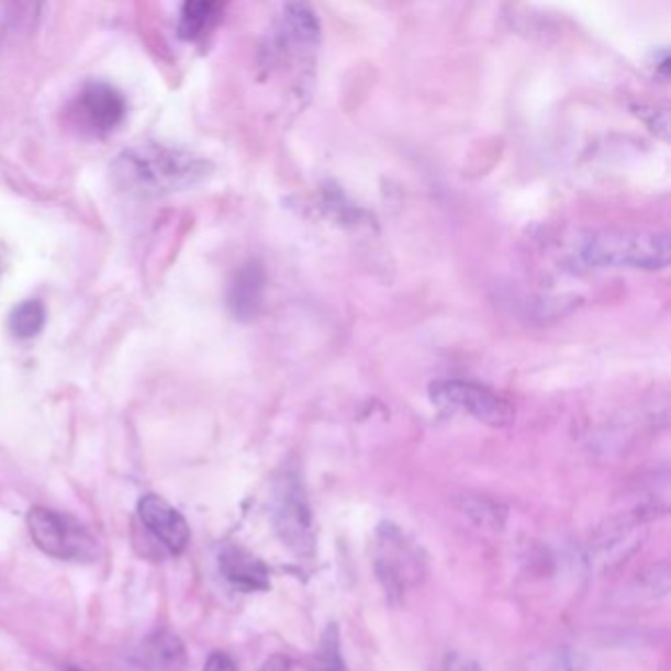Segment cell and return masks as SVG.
<instances>
[{
    "mask_svg": "<svg viewBox=\"0 0 671 671\" xmlns=\"http://www.w3.org/2000/svg\"><path fill=\"white\" fill-rule=\"evenodd\" d=\"M270 516L286 548L300 558H312L315 549L312 506L298 474L278 477L270 496Z\"/></svg>",
    "mask_w": 671,
    "mask_h": 671,
    "instance_id": "cell-4",
    "label": "cell"
},
{
    "mask_svg": "<svg viewBox=\"0 0 671 671\" xmlns=\"http://www.w3.org/2000/svg\"><path fill=\"white\" fill-rule=\"evenodd\" d=\"M258 671H292V662L284 653L270 656Z\"/></svg>",
    "mask_w": 671,
    "mask_h": 671,
    "instance_id": "cell-20",
    "label": "cell"
},
{
    "mask_svg": "<svg viewBox=\"0 0 671 671\" xmlns=\"http://www.w3.org/2000/svg\"><path fill=\"white\" fill-rule=\"evenodd\" d=\"M577 256L589 266L663 270L670 265V237L652 228H596L579 238Z\"/></svg>",
    "mask_w": 671,
    "mask_h": 671,
    "instance_id": "cell-2",
    "label": "cell"
},
{
    "mask_svg": "<svg viewBox=\"0 0 671 671\" xmlns=\"http://www.w3.org/2000/svg\"><path fill=\"white\" fill-rule=\"evenodd\" d=\"M7 24H9V22H7V16L0 14V40L4 36V32H7Z\"/></svg>",
    "mask_w": 671,
    "mask_h": 671,
    "instance_id": "cell-21",
    "label": "cell"
},
{
    "mask_svg": "<svg viewBox=\"0 0 671 671\" xmlns=\"http://www.w3.org/2000/svg\"><path fill=\"white\" fill-rule=\"evenodd\" d=\"M144 656L156 671H180L186 666V650L174 634L154 636Z\"/></svg>",
    "mask_w": 671,
    "mask_h": 671,
    "instance_id": "cell-14",
    "label": "cell"
},
{
    "mask_svg": "<svg viewBox=\"0 0 671 671\" xmlns=\"http://www.w3.org/2000/svg\"><path fill=\"white\" fill-rule=\"evenodd\" d=\"M71 671H77V670H71Z\"/></svg>",
    "mask_w": 671,
    "mask_h": 671,
    "instance_id": "cell-22",
    "label": "cell"
},
{
    "mask_svg": "<svg viewBox=\"0 0 671 671\" xmlns=\"http://www.w3.org/2000/svg\"><path fill=\"white\" fill-rule=\"evenodd\" d=\"M26 526L30 538L46 556L61 561H93L97 558V539L69 514L34 506L26 516Z\"/></svg>",
    "mask_w": 671,
    "mask_h": 671,
    "instance_id": "cell-5",
    "label": "cell"
},
{
    "mask_svg": "<svg viewBox=\"0 0 671 671\" xmlns=\"http://www.w3.org/2000/svg\"><path fill=\"white\" fill-rule=\"evenodd\" d=\"M138 516L154 538L174 556L183 553L190 546L191 532L180 511L158 494H146L138 502Z\"/></svg>",
    "mask_w": 671,
    "mask_h": 671,
    "instance_id": "cell-8",
    "label": "cell"
},
{
    "mask_svg": "<svg viewBox=\"0 0 671 671\" xmlns=\"http://www.w3.org/2000/svg\"><path fill=\"white\" fill-rule=\"evenodd\" d=\"M374 571L388 599L396 603L410 586L424 581L427 575L426 556L402 529L384 522L377 529Z\"/></svg>",
    "mask_w": 671,
    "mask_h": 671,
    "instance_id": "cell-3",
    "label": "cell"
},
{
    "mask_svg": "<svg viewBox=\"0 0 671 671\" xmlns=\"http://www.w3.org/2000/svg\"><path fill=\"white\" fill-rule=\"evenodd\" d=\"M434 404L461 410L482 424L492 427L511 426L514 407L491 388L467 380H441L429 388Z\"/></svg>",
    "mask_w": 671,
    "mask_h": 671,
    "instance_id": "cell-6",
    "label": "cell"
},
{
    "mask_svg": "<svg viewBox=\"0 0 671 671\" xmlns=\"http://www.w3.org/2000/svg\"><path fill=\"white\" fill-rule=\"evenodd\" d=\"M310 671H347L345 660L340 656L339 628L332 623L323 630L322 640L313 653Z\"/></svg>",
    "mask_w": 671,
    "mask_h": 671,
    "instance_id": "cell-16",
    "label": "cell"
},
{
    "mask_svg": "<svg viewBox=\"0 0 671 671\" xmlns=\"http://www.w3.org/2000/svg\"><path fill=\"white\" fill-rule=\"evenodd\" d=\"M74 116L87 133L103 136L123 124L128 104L123 93L107 81H87L74 101Z\"/></svg>",
    "mask_w": 671,
    "mask_h": 671,
    "instance_id": "cell-7",
    "label": "cell"
},
{
    "mask_svg": "<svg viewBox=\"0 0 671 671\" xmlns=\"http://www.w3.org/2000/svg\"><path fill=\"white\" fill-rule=\"evenodd\" d=\"M445 671H482L481 666L471 660V658H467L463 653L451 652L447 653V658H445L444 663Z\"/></svg>",
    "mask_w": 671,
    "mask_h": 671,
    "instance_id": "cell-17",
    "label": "cell"
},
{
    "mask_svg": "<svg viewBox=\"0 0 671 671\" xmlns=\"http://www.w3.org/2000/svg\"><path fill=\"white\" fill-rule=\"evenodd\" d=\"M636 113L640 114L644 121L652 126L653 131H658V133L662 134L663 138H668L670 123H660V121H658V109H653V107L652 109H646L644 104H640Z\"/></svg>",
    "mask_w": 671,
    "mask_h": 671,
    "instance_id": "cell-19",
    "label": "cell"
},
{
    "mask_svg": "<svg viewBox=\"0 0 671 671\" xmlns=\"http://www.w3.org/2000/svg\"><path fill=\"white\" fill-rule=\"evenodd\" d=\"M286 38L310 48L320 40V20L310 4L293 2L284 9Z\"/></svg>",
    "mask_w": 671,
    "mask_h": 671,
    "instance_id": "cell-12",
    "label": "cell"
},
{
    "mask_svg": "<svg viewBox=\"0 0 671 671\" xmlns=\"http://www.w3.org/2000/svg\"><path fill=\"white\" fill-rule=\"evenodd\" d=\"M211 164L198 154L160 143L143 141L121 152L113 164V178L121 190L158 198L190 190L205 180Z\"/></svg>",
    "mask_w": 671,
    "mask_h": 671,
    "instance_id": "cell-1",
    "label": "cell"
},
{
    "mask_svg": "<svg viewBox=\"0 0 671 671\" xmlns=\"http://www.w3.org/2000/svg\"><path fill=\"white\" fill-rule=\"evenodd\" d=\"M219 569L228 583L243 593L266 591L270 586V571L265 563L237 546L221 549Z\"/></svg>",
    "mask_w": 671,
    "mask_h": 671,
    "instance_id": "cell-9",
    "label": "cell"
},
{
    "mask_svg": "<svg viewBox=\"0 0 671 671\" xmlns=\"http://www.w3.org/2000/svg\"><path fill=\"white\" fill-rule=\"evenodd\" d=\"M265 295V272L256 262L241 266L228 286V307L238 320H253Z\"/></svg>",
    "mask_w": 671,
    "mask_h": 671,
    "instance_id": "cell-10",
    "label": "cell"
},
{
    "mask_svg": "<svg viewBox=\"0 0 671 671\" xmlns=\"http://www.w3.org/2000/svg\"><path fill=\"white\" fill-rule=\"evenodd\" d=\"M46 325V307L40 300L19 303L9 317V329L16 339L30 340L38 337Z\"/></svg>",
    "mask_w": 671,
    "mask_h": 671,
    "instance_id": "cell-15",
    "label": "cell"
},
{
    "mask_svg": "<svg viewBox=\"0 0 671 671\" xmlns=\"http://www.w3.org/2000/svg\"><path fill=\"white\" fill-rule=\"evenodd\" d=\"M221 7L217 2H186L181 7L178 36L188 42H198L215 26Z\"/></svg>",
    "mask_w": 671,
    "mask_h": 671,
    "instance_id": "cell-11",
    "label": "cell"
},
{
    "mask_svg": "<svg viewBox=\"0 0 671 671\" xmlns=\"http://www.w3.org/2000/svg\"><path fill=\"white\" fill-rule=\"evenodd\" d=\"M203 671H237L235 662L225 652H213L209 656Z\"/></svg>",
    "mask_w": 671,
    "mask_h": 671,
    "instance_id": "cell-18",
    "label": "cell"
},
{
    "mask_svg": "<svg viewBox=\"0 0 671 671\" xmlns=\"http://www.w3.org/2000/svg\"><path fill=\"white\" fill-rule=\"evenodd\" d=\"M457 506H459V511L463 512L465 516H469L479 528L501 532V529H504V526H506L508 508H506L502 502L492 501L489 496L465 494V496H459Z\"/></svg>",
    "mask_w": 671,
    "mask_h": 671,
    "instance_id": "cell-13",
    "label": "cell"
}]
</instances>
